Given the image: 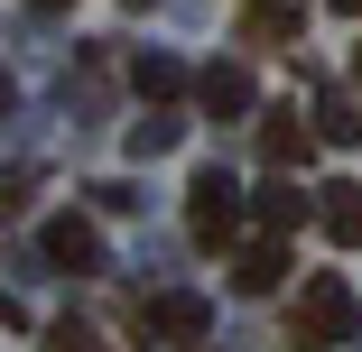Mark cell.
Masks as SVG:
<instances>
[{"mask_svg":"<svg viewBox=\"0 0 362 352\" xmlns=\"http://www.w3.org/2000/svg\"><path fill=\"white\" fill-rule=\"evenodd\" d=\"M353 288H344V278L334 269H316L307 278V288H298V315H288V343H298V352H334V343H353Z\"/></svg>","mask_w":362,"mask_h":352,"instance_id":"cell-1","label":"cell"},{"mask_svg":"<svg viewBox=\"0 0 362 352\" xmlns=\"http://www.w3.org/2000/svg\"><path fill=\"white\" fill-rule=\"evenodd\" d=\"M186 232H195L204 250H223V241L242 232V186H233L223 167H195V186H186Z\"/></svg>","mask_w":362,"mask_h":352,"instance_id":"cell-2","label":"cell"},{"mask_svg":"<svg viewBox=\"0 0 362 352\" xmlns=\"http://www.w3.org/2000/svg\"><path fill=\"white\" fill-rule=\"evenodd\" d=\"M260 158L288 176V167H307L316 158V130L298 121V102H279V111H260Z\"/></svg>","mask_w":362,"mask_h":352,"instance_id":"cell-3","label":"cell"},{"mask_svg":"<svg viewBox=\"0 0 362 352\" xmlns=\"http://www.w3.org/2000/svg\"><path fill=\"white\" fill-rule=\"evenodd\" d=\"M37 250H47L56 269H103V232H93L84 214H56V223L37 232Z\"/></svg>","mask_w":362,"mask_h":352,"instance_id":"cell-4","label":"cell"},{"mask_svg":"<svg viewBox=\"0 0 362 352\" xmlns=\"http://www.w3.org/2000/svg\"><path fill=\"white\" fill-rule=\"evenodd\" d=\"M214 324V306L204 297H139V334H168V343H195Z\"/></svg>","mask_w":362,"mask_h":352,"instance_id":"cell-5","label":"cell"},{"mask_svg":"<svg viewBox=\"0 0 362 352\" xmlns=\"http://www.w3.org/2000/svg\"><path fill=\"white\" fill-rule=\"evenodd\" d=\"M195 102H204L214 121H242L260 93H251V75H242V65H204V75H195Z\"/></svg>","mask_w":362,"mask_h":352,"instance_id":"cell-6","label":"cell"},{"mask_svg":"<svg viewBox=\"0 0 362 352\" xmlns=\"http://www.w3.org/2000/svg\"><path fill=\"white\" fill-rule=\"evenodd\" d=\"M279 278H288V241H251V250L233 260V288H242V297H269Z\"/></svg>","mask_w":362,"mask_h":352,"instance_id":"cell-7","label":"cell"},{"mask_svg":"<svg viewBox=\"0 0 362 352\" xmlns=\"http://www.w3.org/2000/svg\"><path fill=\"white\" fill-rule=\"evenodd\" d=\"M251 214H260V241H288V232H298V223H307V195H298V186H288V176H279V186H269V195L251 204Z\"/></svg>","mask_w":362,"mask_h":352,"instance_id":"cell-8","label":"cell"},{"mask_svg":"<svg viewBox=\"0 0 362 352\" xmlns=\"http://www.w3.org/2000/svg\"><path fill=\"white\" fill-rule=\"evenodd\" d=\"M316 223H325V241H362V186H325V204H316Z\"/></svg>","mask_w":362,"mask_h":352,"instance_id":"cell-9","label":"cell"},{"mask_svg":"<svg viewBox=\"0 0 362 352\" xmlns=\"http://www.w3.org/2000/svg\"><path fill=\"white\" fill-rule=\"evenodd\" d=\"M242 37H251V47H279V37H298V0H260V10L242 19Z\"/></svg>","mask_w":362,"mask_h":352,"instance_id":"cell-10","label":"cell"},{"mask_svg":"<svg viewBox=\"0 0 362 352\" xmlns=\"http://www.w3.org/2000/svg\"><path fill=\"white\" fill-rule=\"evenodd\" d=\"M130 84L149 93V102H168V93H186V65H177V56H139V65H130Z\"/></svg>","mask_w":362,"mask_h":352,"instance_id":"cell-11","label":"cell"},{"mask_svg":"<svg viewBox=\"0 0 362 352\" xmlns=\"http://www.w3.org/2000/svg\"><path fill=\"white\" fill-rule=\"evenodd\" d=\"M316 139H334V149H344V139H362V121H353V102H344V93H325V102H316Z\"/></svg>","mask_w":362,"mask_h":352,"instance_id":"cell-12","label":"cell"},{"mask_svg":"<svg viewBox=\"0 0 362 352\" xmlns=\"http://www.w3.org/2000/svg\"><path fill=\"white\" fill-rule=\"evenodd\" d=\"M130 149H139V158H158V149H177V121H168V111H149V121L130 130Z\"/></svg>","mask_w":362,"mask_h":352,"instance_id":"cell-13","label":"cell"},{"mask_svg":"<svg viewBox=\"0 0 362 352\" xmlns=\"http://www.w3.org/2000/svg\"><path fill=\"white\" fill-rule=\"evenodd\" d=\"M56 352H93V324H75V315H65V324H56Z\"/></svg>","mask_w":362,"mask_h":352,"instance_id":"cell-14","label":"cell"},{"mask_svg":"<svg viewBox=\"0 0 362 352\" xmlns=\"http://www.w3.org/2000/svg\"><path fill=\"white\" fill-rule=\"evenodd\" d=\"M0 324H19V306H10V297H0Z\"/></svg>","mask_w":362,"mask_h":352,"instance_id":"cell-15","label":"cell"},{"mask_svg":"<svg viewBox=\"0 0 362 352\" xmlns=\"http://www.w3.org/2000/svg\"><path fill=\"white\" fill-rule=\"evenodd\" d=\"M334 10H344V19H362V0H334Z\"/></svg>","mask_w":362,"mask_h":352,"instance_id":"cell-16","label":"cell"},{"mask_svg":"<svg viewBox=\"0 0 362 352\" xmlns=\"http://www.w3.org/2000/svg\"><path fill=\"white\" fill-rule=\"evenodd\" d=\"M0 111H10V75H0Z\"/></svg>","mask_w":362,"mask_h":352,"instance_id":"cell-17","label":"cell"},{"mask_svg":"<svg viewBox=\"0 0 362 352\" xmlns=\"http://www.w3.org/2000/svg\"><path fill=\"white\" fill-rule=\"evenodd\" d=\"M37 10H65V0H37Z\"/></svg>","mask_w":362,"mask_h":352,"instance_id":"cell-18","label":"cell"},{"mask_svg":"<svg viewBox=\"0 0 362 352\" xmlns=\"http://www.w3.org/2000/svg\"><path fill=\"white\" fill-rule=\"evenodd\" d=\"M130 10H149V0H130Z\"/></svg>","mask_w":362,"mask_h":352,"instance_id":"cell-19","label":"cell"},{"mask_svg":"<svg viewBox=\"0 0 362 352\" xmlns=\"http://www.w3.org/2000/svg\"><path fill=\"white\" fill-rule=\"evenodd\" d=\"M353 65H362V56H353Z\"/></svg>","mask_w":362,"mask_h":352,"instance_id":"cell-20","label":"cell"}]
</instances>
